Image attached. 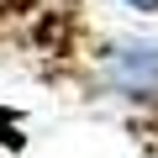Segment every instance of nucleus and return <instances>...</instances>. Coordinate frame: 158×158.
<instances>
[{"instance_id":"1","label":"nucleus","mask_w":158,"mask_h":158,"mask_svg":"<svg viewBox=\"0 0 158 158\" xmlns=\"http://www.w3.org/2000/svg\"><path fill=\"white\" fill-rule=\"evenodd\" d=\"M132 11H148V16H158V0H127Z\"/></svg>"}]
</instances>
